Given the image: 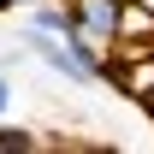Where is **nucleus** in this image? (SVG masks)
<instances>
[{"label":"nucleus","mask_w":154,"mask_h":154,"mask_svg":"<svg viewBox=\"0 0 154 154\" xmlns=\"http://www.w3.org/2000/svg\"><path fill=\"white\" fill-rule=\"evenodd\" d=\"M77 24L89 36H113L119 30V0H77Z\"/></svg>","instance_id":"f257e3e1"},{"label":"nucleus","mask_w":154,"mask_h":154,"mask_svg":"<svg viewBox=\"0 0 154 154\" xmlns=\"http://www.w3.org/2000/svg\"><path fill=\"white\" fill-rule=\"evenodd\" d=\"M0 113H6V83H0Z\"/></svg>","instance_id":"f03ea898"},{"label":"nucleus","mask_w":154,"mask_h":154,"mask_svg":"<svg viewBox=\"0 0 154 154\" xmlns=\"http://www.w3.org/2000/svg\"><path fill=\"white\" fill-rule=\"evenodd\" d=\"M0 6H12V0H0Z\"/></svg>","instance_id":"7ed1b4c3"}]
</instances>
